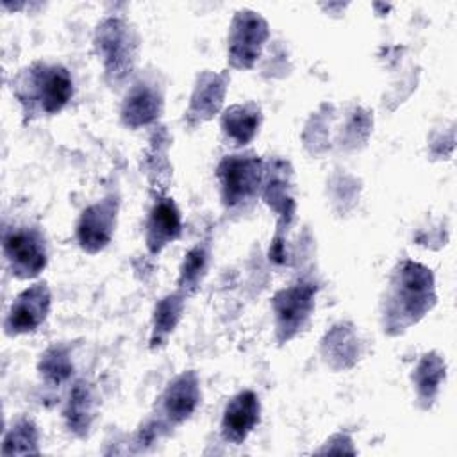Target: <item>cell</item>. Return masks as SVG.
Returning <instances> with one entry per match:
<instances>
[{"label":"cell","mask_w":457,"mask_h":457,"mask_svg":"<svg viewBox=\"0 0 457 457\" xmlns=\"http://www.w3.org/2000/svg\"><path fill=\"white\" fill-rule=\"evenodd\" d=\"M436 282L430 268L412 259H402L391 270L380 303L382 328L400 336L416 325L436 305Z\"/></svg>","instance_id":"6da1fadb"},{"label":"cell","mask_w":457,"mask_h":457,"mask_svg":"<svg viewBox=\"0 0 457 457\" xmlns=\"http://www.w3.org/2000/svg\"><path fill=\"white\" fill-rule=\"evenodd\" d=\"M25 121L61 112L73 96V80L61 64L36 61L16 73L11 84Z\"/></svg>","instance_id":"7a4b0ae2"},{"label":"cell","mask_w":457,"mask_h":457,"mask_svg":"<svg viewBox=\"0 0 457 457\" xmlns=\"http://www.w3.org/2000/svg\"><path fill=\"white\" fill-rule=\"evenodd\" d=\"M93 46L105 82L111 87L123 86L134 73L139 57L141 37L136 27L121 16H107L95 29Z\"/></svg>","instance_id":"3957f363"},{"label":"cell","mask_w":457,"mask_h":457,"mask_svg":"<svg viewBox=\"0 0 457 457\" xmlns=\"http://www.w3.org/2000/svg\"><path fill=\"white\" fill-rule=\"evenodd\" d=\"M216 179L221 204L230 211L246 209L262 191L264 161L252 152L225 155L216 168Z\"/></svg>","instance_id":"277c9868"},{"label":"cell","mask_w":457,"mask_h":457,"mask_svg":"<svg viewBox=\"0 0 457 457\" xmlns=\"http://www.w3.org/2000/svg\"><path fill=\"white\" fill-rule=\"evenodd\" d=\"M318 284L311 278H298L291 286L277 291L271 298L275 314V339L278 345L289 343L309 323L316 303Z\"/></svg>","instance_id":"5b68a950"},{"label":"cell","mask_w":457,"mask_h":457,"mask_svg":"<svg viewBox=\"0 0 457 457\" xmlns=\"http://www.w3.org/2000/svg\"><path fill=\"white\" fill-rule=\"evenodd\" d=\"M270 37L268 21L252 9H239L228 27L227 62L234 70H250Z\"/></svg>","instance_id":"8992f818"},{"label":"cell","mask_w":457,"mask_h":457,"mask_svg":"<svg viewBox=\"0 0 457 457\" xmlns=\"http://www.w3.org/2000/svg\"><path fill=\"white\" fill-rule=\"evenodd\" d=\"M2 250L11 273L20 280L36 278L48 262L46 241L37 227H11L4 230Z\"/></svg>","instance_id":"52a82bcc"},{"label":"cell","mask_w":457,"mask_h":457,"mask_svg":"<svg viewBox=\"0 0 457 457\" xmlns=\"http://www.w3.org/2000/svg\"><path fill=\"white\" fill-rule=\"evenodd\" d=\"M261 196L277 216V230L273 239L286 241V234L291 228L296 214V202L293 196V170L287 161H264V184Z\"/></svg>","instance_id":"ba28073f"},{"label":"cell","mask_w":457,"mask_h":457,"mask_svg":"<svg viewBox=\"0 0 457 457\" xmlns=\"http://www.w3.org/2000/svg\"><path fill=\"white\" fill-rule=\"evenodd\" d=\"M164 107V86L154 73L137 75L129 86L120 118L129 129H141L155 123Z\"/></svg>","instance_id":"9c48e42d"},{"label":"cell","mask_w":457,"mask_h":457,"mask_svg":"<svg viewBox=\"0 0 457 457\" xmlns=\"http://www.w3.org/2000/svg\"><path fill=\"white\" fill-rule=\"evenodd\" d=\"M202 400L200 378L189 370L177 375L162 391L154 418L170 432V428L191 418Z\"/></svg>","instance_id":"30bf717a"},{"label":"cell","mask_w":457,"mask_h":457,"mask_svg":"<svg viewBox=\"0 0 457 457\" xmlns=\"http://www.w3.org/2000/svg\"><path fill=\"white\" fill-rule=\"evenodd\" d=\"M120 200L116 195H107L105 198L86 207L77 221V243L79 246L95 255L102 252L112 239L116 220H118Z\"/></svg>","instance_id":"8fae6325"},{"label":"cell","mask_w":457,"mask_h":457,"mask_svg":"<svg viewBox=\"0 0 457 457\" xmlns=\"http://www.w3.org/2000/svg\"><path fill=\"white\" fill-rule=\"evenodd\" d=\"M52 305V293L45 280L36 282L16 295L7 316L4 330L7 336H21L36 332L46 320Z\"/></svg>","instance_id":"7c38bea8"},{"label":"cell","mask_w":457,"mask_h":457,"mask_svg":"<svg viewBox=\"0 0 457 457\" xmlns=\"http://www.w3.org/2000/svg\"><path fill=\"white\" fill-rule=\"evenodd\" d=\"M228 80V71L204 70L196 75L186 109V123L189 127L211 121L221 111Z\"/></svg>","instance_id":"4fadbf2b"},{"label":"cell","mask_w":457,"mask_h":457,"mask_svg":"<svg viewBox=\"0 0 457 457\" xmlns=\"http://www.w3.org/2000/svg\"><path fill=\"white\" fill-rule=\"evenodd\" d=\"M261 402L252 389L236 393L225 405L220 432L223 441L241 445L250 432L259 425Z\"/></svg>","instance_id":"5bb4252c"},{"label":"cell","mask_w":457,"mask_h":457,"mask_svg":"<svg viewBox=\"0 0 457 457\" xmlns=\"http://www.w3.org/2000/svg\"><path fill=\"white\" fill-rule=\"evenodd\" d=\"M362 341L353 323L341 321L336 323L323 336L320 343V352L325 364L334 371H346L353 368L362 357Z\"/></svg>","instance_id":"9a60e30c"},{"label":"cell","mask_w":457,"mask_h":457,"mask_svg":"<svg viewBox=\"0 0 457 457\" xmlns=\"http://www.w3.org/2000/svg\"><path fill=\"white\" fill-rule=\"evenodd\" d=\"M182 232V218L173 198L157 195L146 218L145 241L152 255H157L170 243L177 241Z\"/></svg>","instance_id":"2e32d148"},{"label":"cell","mask_w":457,"mask_h":457,"mask_svg":"<svg viewBox=\"0 0 457 457\" xmlns=\"http://www.w3.org/2000/svg\"><path fill=\"white\" fill-rule=\"evenodd\" d=\"M170 145L171 136L166 130V127L159 125L154 129L148 146L143 154L141 170L148 180V184L155 189L157 195H164L170 180H171V162H170Z\"/></svg>","instance_id":"e0dca14e"},{"label":"cell","mask_w":457,"mask_h":457,"mask_svg":"<svg viewBox=\"0 0 457 457\" xmlns=\"http://www.w3.org/2000/svg\"><path fill=\"white\" fill-rule=\"evenodd\" d=\"M261 121V107L255 102H245L227 107L221 114L220 127L225 141L234 148H241L257 136Z\"/></svg>","instance_id":"ac0fdd59"},{"label":"cell","mask_w":457,"mask_h":457,"mask_svg":"<svg viewBox=\"0 0 457 457\" xmlns=\"http://www.w3.org/2000/svg\"><path fill=\"white\" fill-rule=\"evenodd\" d=\"M96 412V396L95 389L84 378L75 380L70 389L66 407L62 411L68 430L77 437H86L91 430Z\"/></svg>","instance_id":"d6986e66"},{"label":"cell","mask_w":457,"mask_h":457,"mask_svg":"<svg viewBox=\"0 0 457 457\" xmlns=\"http://www.w3.org/2000/svg\"><path fill=\"white\" fill-rule=\"evenodd\" d=\"M446 377V362L437 352L423 353L412 370L411 380L416 391V400L421 409H430L439 395L441 384Z\"/></svg>","instance_id":"ffe728a7"},{"label":"cell","mask_w":457,"mask_h":457,"mask_svg":"<svg viewBox=\"0 0 457 457\" xmlns=\"http://www.w3.org/2000/svg\"><path fill=\"white\" fill-rule=\"evenodd\" d=\"M186 307V295L182 291H175L166 295L155 303L152 316V334H150V348L157 350L166 345L168 337L177 328L182 312Z\"/></svg>","instance_id":"44dd1931"},{"label":"cell","mask_w":457,"mask_h":457,"mask_svg":"<svg viewBox=\"0 0 457 457\" xmlns=\"http://www.w3.org/2000/svg\"><path fill=\"white\" fill-rule=\"evenodd\" d=\"M336 105L334 104H321L307 120L302 139L303 146L311 155H323L332 146V127L336 121Z\"/></svg>","instance_id":"7402d4cb"},{"label":"cell","mask_w":457,"mask_h":457,"mask_svg":"<svg viewBox=\"0 0 457 457\" xmlns=\"http://www.w3.org/2000/svg\"><path fill=\"white\" fill-rule=\"evenodd\" d=\"M371 129H373V114L361 105H350L334 137V145H337L345 152L359 150L368 143L371 136Z\"/></svg>","instance_id":"603a6c76"},{"label":"cell","mask_w":457,"mask_h":457,"mask_svg":"<svg viewBox=\"0 0 457 457\" xmlns=\"http://www.w3.org/2000/svg\"><path fill=\"white\" fill-rule=\"evenodd\" d=\"M211 261V246L207 241H202L195 245L186 255L179 270V291H182L186 296L198 291L204 277L207 275Z\"/></svg>","instance_id":"cb8c5ba5"},{"label":"cell","mask_w":457,"mask_h":457,"mask_svg":"<svg viewBox=\"0 0 457 457\" xmlns=\"http://www.w3.org/2000/svg\"><path fill=\"white\" fill-rule=\"evenodd\" d=\"M39 432L30 418H18L5 430L2 441V455L39 453Z\"/></svg>","instance_id":"d4e9b609"},{"label":"cell","mask_w":457,"mask_h":457,"mask_svg":"<svg viewBox=\"0 0 457 457\" xmlns=\"http://www.w3.org/2000/svg\"><path fill=\"white\" fill-rule=\"evenodd\" d=\"M37 371L41 378L50 386L64 384L73 373V362L68 348L62 345H54L46 348L37 362Z\"/></svg>","instance_id":"484cf974"},{"label":"cell","mask_w":457,"mask_h":457,"mask_svg":"<svg viewBox=\"0 0 457 457\" xmlns=\"http://www.w3.org/2000/svg\"><path fill=\"white\" fill-rule=\"evenodd\" d=\"M327 186L330 191V204L336 212L346 214L355 207V204L359 200L361 184L353 175L336 173L330 177Z\"/></svg>","instance_id":"4316f807"},{"label":"cell","mask_w":457,"mask_h":457,"mask_svg":"<svg viewBox=\"0 0 457 457\" xmlns=\"http://www.w3.org/2000/svg\"><path fill=\"white\" fill-rule=\"evenodd\" d=\"M455 134H453V123H450L448 129L434 130L428 137V152L434 159H448L453 152Z\"/></svg>","instance_id":"83f0119b"}]
</instances>
